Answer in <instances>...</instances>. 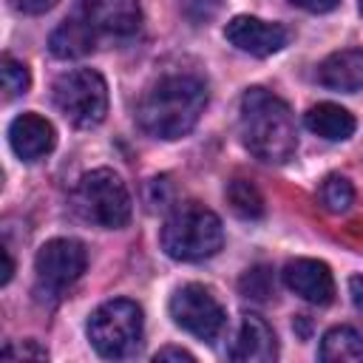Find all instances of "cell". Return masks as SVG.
I'll list each match as a JSON object with an SVG mask.
<instances>
[{
    "label": "cell",
    "mask_w": 363,
    "mask_h": 363,
    "mask_svg": "<svg viewBox=\"0 0 363 363\" xmlns=\"http://www.w3.org/2000/svg\"><path fill=\"white\" fill-rule=\"evenodd\" d=\"M3 258H6V272H3V284H9V281H11V275H14V261H11V252H9V250H3Z\"/></svg>",
    "instance_id": "obj_28"
},
{
    "label": "cell",
    "mask_w": 363,
    "mask_h": 363,
    "mask_svg": "<svg viewBox=\"0 0 363 363\" xmlns=\"http://www.w3.org/2000/svg\"><path fill=\"white\" fill-rule=\"evenodd\" d=\"M142 332H145L142 309L128 298L108 301L99 309H94V315L88 318L91 346L108 360L130 357L142 346Z\"/></svg>",
    "instance_id": "obj_5"
},
{
    "label": "cell",
    "mask_w": 363,
    "mask_h": 363,
    "mask_svg": "<svg viewBox=\"0 0 363 363\" xmlns=\"http://www.w3.org/2000/svg\"><path fill=\"white\" fill-rule=\"evenodd\" d=\"M54 105L77 128H94L108 113V85L99 71L77 68L54 82Z\"/></svg>",
    "instance_id": "obj_6"
},
{
    "label": "cell",
    "mask_w": 363,
    "mask_h": 363,
    "mask_svg": "<svg viewBox=\"0 0 363 363\" xmlns=\"http://www.w3.org/2000/svg\"><path fill=\"white\" fill-rule=\"evenodd\" d=\"M349 292H352V303L363 312V275H352L349 278Z\"/></svg>",
    "instance_id": "obj_27"
},
{
    "label": "cell",
    "mask_w": 363,
    "mask_h": 363,
    "mask_svg": "<svg viewBox=\"0 0 363 363\" xmlns=\"http://www.w3.org/2000/svg\"><path fill=\"white\" fill-rule=\"evenodd\" d=\"M278 354L275 332L261 315H241V323L227 346V357L235 363H269Z\"/></svg>",
    "instance_id": "obj_11"
},
{
    "label": "cell",
    "mask_w": 363,
    "mask_h": 363,
    "mask_svg": "<svg viewBox=\"0 0 363 363\" xmlns=\"http://www.w3.org/2000/svg\"><path fill=\"white\" fill-rule=\"evenodd\" d=\"M153 360H184V363H193V354L184 352V349H176V346H164L153 354Z\"/></svg>",
    "instance_id": "obj_26"
},
{
    "label": "cell",
    "mask_w": 363,
    "mask_h": 363,
    "mask_svg": "<svg viewBox=\"0 0 363 363\" xmlns=\"http://www.w3.org/2000/svg\"><path fill=\"white\" fill-rule=\"evenodd\" d=\"M94 45H96V31H94L79 14L62 20V23L51 31V40H48L51 54L60 57V60L85 57L88 51H94Z\"/></svg>",
    "instance_id": "obj_15"
},
{
    "label": "cell",
    "mask_w": 363,
    "mask_h": 363,
    "mask_svg": "<svg viewBox=\"0 0 363 363\" xmlns=\"http://www.w3.org/2000/svg\"><path fill=\"white\" fill-rule=\"evenodd\" d=\"M318 196L329 213H346L354 204V187L346 176H326Z\"/></svg>",
    "instance_id": "obj_19"
},
{
    "label": "cell",
    "mask_w": 363,
    "mask_h": 363,
    "mask_svg": "<svg viewBox=\"0 0 363 363\" xmlns=\"http://www.w3.org/2000/svg\"><path fill=\"white\" fill-rule=\"evenodd\" d=\"M360 14H363V0H360Z\"/></svg>",
    "instance_id": "obj_29"
},
{
    "label": "cell",
    "mask_w": 363,
    "mask_h": 363,
    "mask_svg": "<svg viewBox=\"0 0 363 363\" xmlns=\"http://www.w3.org/2000/svg\"><path fill=\"white\" fill-rule=\"evenodd\" d=\"M318 79L320 85L332 91H346L354 94L363 88V48H343L329 54L318 65Z\"/></svg>",
    "instance_id": "obj_14"
},
{
    "label": "cell",
    "mask_w": 363,
    "mask_h": 363,
    "mask_svg": "<svg viewBox=\"0 0 363 363\" xmlns=\"http://www.w3.org/2000/svg\"><path fill=\"white\" fill-rule=\"evenodd\" d=\"M162 250L176 261H204L216 255L224 244V227L221 218L199 204L184 201L173 207V213L162 224Z\"/></svg>",
    "instance_id": "obj_3"
},
{
    "label": "cell",
    "mask_w": 363,
    "mask_h": 363,
    "mask_svg": "<svg viewBox=\"0 0 363 363\" xmlns=\"http://www.w3.org/2000/svg\"><path fill=\"white\" fill-rule=\"evenodd\" d=\"M88 267V252L79 241L74 238H51L40 247L34 258V272H37V292L40 295H60L65 292L74 281Z\"/></svg>",
    "instance_id": "obj_7"
},
{
    "label": "cell",
    "mask_w": 363,
    "mask_h": 363,
    "mask_svg": "<svg viewBox=\"0 0 363 363\" xmlns=\"http://www.w3.org/2000/svg\"><path fill=\"white\" fill-rule=\"evenodd\" d=\"M54 128L45 116L40 113H20L11 125H9V142L11 150L23 159V162H37L45 153H51L54 147Z\"/></svg>",
    "instance_id": "obj_13"
},
{
    "label": "cell",
    "mask_w": 363,
    "mask_h": 363,
    "mask_svg": "<svg viewBox=\"0 0 363 363\" xmlns=\"http://www.w3.org/2000/svg\"><path fill=\"white\" fill-rule=\"evenodd\" d=\"M71 204L79 218L105 230H119L130 218V193L125 182L108 167L85 173L71 193Z\"/></svg>",
    "instance_id": "obj_4"
},
{
    "label": "cell",
    "mask_w": 363,
    "mask_h": 363,
    "mask_svg": "<svg viewBox=\"0 0 363 363\" xmlns=\"http://www.w3.org/2000/svg\"><path fill=\"white\" fill-rule=\"evenodd\" d=\"M170 318L199 340H216L224 329V306L201 284H184L170 298Z\"/></svg>",
    "instance_id": "obj_8"
},
{
    "label": "cell",
    "mask_w": 363,
    "mask_h": 363,
    "mask_svg": "<svg viewBox=\"0 0 363 363\" xmlns=\"http://www.w3.org/2000/svg\"><path fill=\"white\" fill-rule=\"evenodd\" d=\"M284 284L309 303H329L335 298V278L323 261L315 258H295L284 267Z\"/></svg>",
    "instance_id": "obj_12"
},
{
    "label": "cell",
    "mask_w": 363,
    "mask_h": 363,
    "mask_svg": "<svg viewBox=\"0 0 363 363\" xmlns=\"http://www.w3.org/2000/svg\"><path fill=\"white\" fill-rule=\"evenodd\" d=\"M227 201L241 218H261L264 216V196L247 179H233L227 184Z\"/></svg>",
    "instance_id": "obj_18"
},
{
    "label": "cell",
    "mask_w": 363,
    "mask_h": 363,
    "mask_svg": "<svg viewBox=\"0 0 363 363\" xmlns=\"http://www.w3.org/2000/svg\"><path fill=\"white\" fill-rule=\"evenodd\" d=\"M0 74H3V91H6V99H14L20 94L28 91V68L23 62H17L14 57H3V65H0Z\"/></svg>",
    "instance_id": "obj_21"
},
{
    "label": "cell",
    "mask_w": 363,
    "mask_h": 363,
    "mask_svg": "<svg viewBox=\"0 0 363 363\" xmlns=\"http://www.w3.org/2000/svg\"><path fill=\"white\" fill-rule=\"evenodd\" d=\"M241 142L269 164L286 162L298 147V130L289 105L267 88H250L241 96Z\"/></svg>",
    "instance_id": "obj_2"
},
{
    "label": "cell",
    "mask_w": 363,
    "mask_h": 363,
    "mask_svg": "<svg viewBox=\"0 0 363 363\" xmlns=\"http://www.w3.org/2000/svg\"><path fill=\"white\" fill-rule=\"evenodd\" d=\"M238 289L244 298H252V301H267L272 292H275V281H272V269L267 264H258L252 269H247L238 281Z\"/></svg>",
    "instance_id": "obj_20"
},
{
    "label": "cell",
    "mask_w": 363,
    "mask_h": 363,
    "mask_svg": "<svg viewBox=\"0 0 363 363\" xmlns=\"http://www.w3.org/2000/svg\"><path fill=\"white\" fill-rule=\"evenodd\" d=\"M3 357H9V360H14V357H34V360H45L48 357V352L45 349H40L34 340H23L20 346H6L3 349Z\"/></svg>",
    "instance_id": "obj_23"
},
{
    "label": "cell",
    "mask_w": 363,
    "mask_h": 363,
    "mask_svg": "<svg viewBox=\"0 0 363 363\" xmlns=\"http://www.w3.org/2000/svg\"><path fill=\"white\" fill-rule=\"evenodd\" d=\"M303 122H306V128H309L312 133H318V136H323V139H329V142H343V139H349V136L354 133V128H357L354 116H352L346 108L335 105V102H318V105H312V108L306 111Z\"/></svg>",
    "instance_id": "obj_16"
},
{
    "label": "cell",
    "mask_w": 363,
    "mask_h": 363,
    "mask_svg": "<svg viewBox=\"0 0 363 363\" xmlns=\"http://www.w3.org/2000/svg\"><path fill=\"white\" fill-rule=\"evenodd\" d=\"M77 14L108 37H130L142 26L139 0H77Z\"/></svg>",
    "instance_id": "obj_9"
},
{
    "label": "cell",
    "mask_w": 363,
    "mask_h": 363,
    "mask_svg": "<svg viewBox=\"0 0 363 363\" xmlns=\"http://www.w3.org/2000/svg\"><path fill=\"white\" fill-rule=\"evenodd\" d=\"M224 37L238 51L252 54V57H269L289 43V31L281 23H267V20H258L250 14L233 17L224 28Z\"/></svg>",
    "instance_id": "obj_10"
},
{
    "label": "cell",
    "mask_w": 363,
    "mask_h": 363,
    "mask_svg": "<svg viewBox=\"0 0 363 363\" xmlns=\"http://www.w3.org/2000/svg\"><path fill=\"white\" fill-rule=\"evenodd\" d=\"M318 354L326 363H363V335L352 326H335L323 335Z\"/></svg>",
    "instance_id": "obj_17"
},
{
    "label": "cell",
    "mask_w": 363,
    "mask_h": 363,
    "mask_svg": "<svg viewBox=\"0 0 363 363\" xmlns=\"http://www.w3.org/2000/svg\"><path fill=\"white\" fill-rule=\"evenodd\" d=\"M11 3H14V9H20L26 14H43L57 6V0H11Z\"/></svg>",
    "instance_id": "obj_25"
},
{
    "label": "cell",
    "mask_w": 363,
    "mask_h": 363,
    "mask_svg": "<svg viewBox=\"0 0 363 363\" xmlns=\"http://www.w3.org/2000/svg\"><path fill=\"white\" fill-rule=\"evenodd\" d=\"M182 9L190 20L201 23V20H210L221 9V0H182Z\"/></svg>",
    "instance_id": "obj_22"
},
{
    "label": "cell",
    "mask_w": 363,
    "mask_h": 363,
    "mask_svg": "<svg viewBox=\"0 0 363 363\" xmlns=\"http://www.w3.org/2000/svg\"><path fill=\"white\" fill-rule=\"evenodd\" d=\"M289 3L303 9V11H312V14H326V11L340 6V0H289Z\"/></svg>",
    "instance_id": "obj_24"
},
{
    "label": "cell",
    "mask_w": 363,
    "mask_h": 363,
    "mask_svg": "<svg viewBox=\"0 0 363 363\" xmlns=\"http://www.w3.org/2000/svg\"><path fill=\"white\" fill-rule=\"evenodd\" d=\"M207 88L193 74H167L156 79L136 105V119L156 139H182L204 113Z\"/></svg>",
    "instance_id": "obj_1"
}]
</instances>
